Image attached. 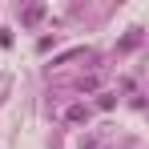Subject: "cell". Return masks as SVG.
<instances>
[{
  "label": "cell",
  "mask_w": 149,
  "mask_h": 149,
  "mask_svg": "<svg viewBox=\"0 0 149 149\" xmlns=\"http://www.w3.org/2000/svg\"><path fill=\"white\" fill-rule=\"evenodd\" d=\"M40 16H45V4H32V8H24V20H28V24H32V20H40Z\"/></svg>",
  "instance_id": "obj_1"
},
{
  "label": "cell",
  "mask_w": 149,
  "mask_h": 149,
  "mask_svg": "<svg viewBox=\"0 0 149 149\" xmlns=\"http://www.w3.org/2000/svg\"><path fill=\"white\" fill-rule=\"evenodd\" d=\"M85 117H89L85 105H73V109H69V121H85Z\"/></svg>",
  "instance_id": "obj_2"
}]
</instances>
